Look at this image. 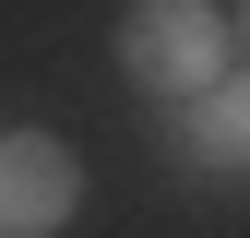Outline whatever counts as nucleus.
Segmentation results:
<instances>
[{
	"label": "nucleus",
	"mask_w": 250,
	"mask_h": 238,
	"mask_svg": "<svg viewBox=\"0 0 250 238\" xmlns=\"http://www.w3.org/2000/svg\"><path fill=\"white\" fill-rule=\"evenodd\" d=\"M119 72H131L155 107H203L214 83L238 72V24L214 12V0H131V12H119Z\"/></svg>",
	"instance_id": "f257e3e1"
},
{
	"label": "nucleus",
	"mask_w": 250,
	"mask_h": 238,
	"mask_svg": "<svg viewBox=\"0 0 250 238\" xmlns=\"http://www.w3.org/2000/svg\"><path fill=\"white\" fill-rule=\"evenodd\" d=\"M83 215V155L60 131H0V238H60Z\"/></svg>",
	"instance_id": "f03ea898"
},
{
	"label": "nucleus",
	"mask_w": 250,
	"mask_h": 238,
	"mask_svg": "<svg viewBox=\"0 0 250 238\" xmlns=\"http://www.w3.org/2000/svg\"><path fill=\"white\" fill-rule=\"evenodd\" d=\"M179 155H191L203 178H250V72H227L191 119H179Z\"/></svg>",
	"instance_id": "7ed1b4c3"
},
{
	"label": "nucleus",
	"mask_w": 250,
	"mask_h": 238,
	"mask_svg": "<svg viewBox=\"0 0 250 238\" xmlns=\"http://www.w3.org/2000/svg\"><path fill=\"white\" fill-rule=\"evenodd\" d=\"M227 24H238V48H250V0H238V12H227Z\"/></svg>",
	"instance_id": "20e7f679"
}]
</instances>
